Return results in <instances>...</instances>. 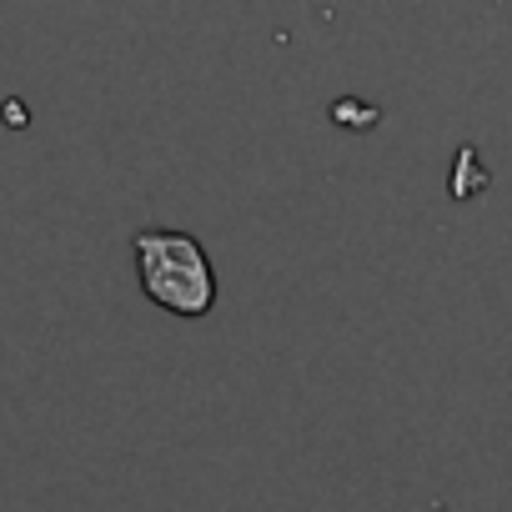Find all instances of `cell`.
Instances as JSON below:
<instances>
[{
  "label": "cell",
  "mask_w": 512,
  "mask_h": 512,
  "mask_svg": "<svg viewBox=\"0 0 512 512\" xmlns=\"http://www.w3.org/2000/svg\"><path fill=\"white\" fill-rule=\"evenodd\" d=\"M136 272L141 292L171 317H206L216 307V272L186 231H141Z\"/></svg>",
  "instance_id": "1"
},
{
  "label": "cell",
  "mask_w": 512,
  "mask_h": 512,
  "mask_svg": "<svg viewBox=\"0 0 512 512\" xmlns=\"http://www.w3.org/2000/svg\"><path fill=\"white\" fill-rule=\"evenodd\" d=\"M437 512H447V507H437Z\"/></svg>",
  "instance_id": "2"
}]
</instances>
